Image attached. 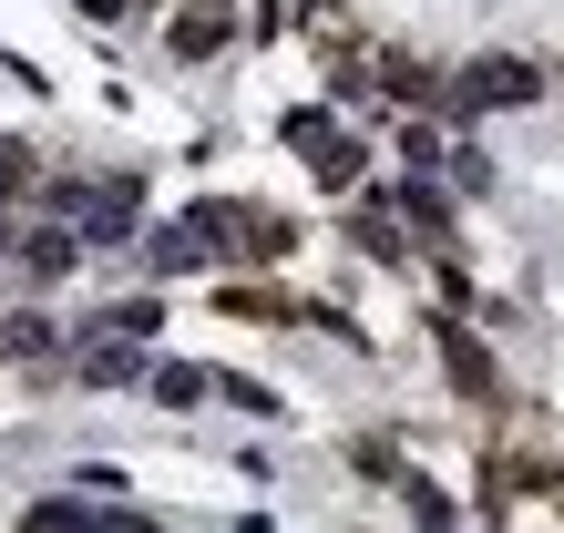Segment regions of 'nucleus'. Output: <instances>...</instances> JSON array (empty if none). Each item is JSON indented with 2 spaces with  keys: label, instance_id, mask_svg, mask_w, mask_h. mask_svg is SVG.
Returning a JSON list of instances; mask_svg holds the SVG:
<instances>
[{
  "label": "nucleus",
  "instance_id": "f257e3e1",
  "mask_svg": "<svg viewBox=\"0 0 564 533\" xmlns=\"http://www.w3.org/2000/svg\"><path fill=\"white\" fill-rule=\"evenodd\" d=\"M442 104H452V113H503V104H534V62L492 52V62H473L462 83H442Z\"/></svg>",
  "mask_w": 564,
  "mask_h": 533
},
{
  "label": "nucleus",
  "instance_id": "f03ea898",
  "mask_svg": "<svg viewBox=\"0 0 564 533\" xmlns=\"http://www.w3.org/2000/svg\"><path fill=\"white\" fill-rule=\"evenodd\" d=\"M288 144L308 154V175H318V185H349V175H359V154H370L359 133H339V113H288Z\"/></svg>",
  "mask_w": 564,
  "mask_h": 533
},
{
  "label": "nucleus",
  "instance_id": "7ed1b4c3",
  "mask_svg": "<svg viewBox=\"0 0 564 533\" xmlns=\"http://www.w3.org/2000/svg\"><path fill=\"white\" fill-rule=\"evenodd\" d=\"M195 237H206V247H226V257H278V247H288V226L226 195V206H195Z\"/></svg>",
  "mask_w": 564,
  "mask_h": 533
},
{
  "label": "nucleus",
  "instance_id": "20e7f679",
  "mask_svg": "<svg viewBox=\"0 0 564 533\" xmlns=\"http://www.w3.org/2000/svg\"><path fill=\"white\" fill-rule=\"evenodd\" d=\"M73 380H83V390H134V380H144V349H134V328H113V339H93Z\"/></svg>",
  "mask_w": 564,
  "mask_h": 533
},
{
  "label": "nucleus",
  "instance_id": "39448f33",
  "mask_svg": "<svg viewBox=\"0 0 564 533\" xmlns=\"http://www.w3.org/2000/svg\"><path fill=\"white\" fill-rule=\"evenodd\" d=\"M62 206L83 216L93 247H113V237H134V206H144V195H134V185H104V195H62Z\"/></svg>",
  "mask_w": 564,
  "mask_h": 533
},
{
  "label": "nucleus",
  "instance_id": "423d86ee",
  "mask_svg": "<svg viewBox=\"0 0 564 533\" xmlns=\"http://www.w3.org/2000/svg\"><path fill=\"white\" fill-rule=\"evenodd\" d=\"M62 266H73V237H62V226H31L21 237V278L42 287V278H62Z\"/></svg>",
  "mask_w": 564,
  "mask_h": 533
},
{
  "label": "nucleus",
  "instance_id": "0eeeda50",
  "mask_svg": "<svg viewBox=\"0 0 564 533\" xmlns=\"http://www.w3.org/2000/svg\"><path fill=\"white\" fill-rule=\"evenodd\" d=\"M216 42H226V11H216V0H206V11H175V52L185 62H206Z\"/></svg>",
  "mask_w": 564,
  "mask_h": 533
},
{
  "label": "nucleus",
  "instance_id": "6e6552de",
  "mask_svg": "<svg viewBox=\"0 0 564 533\" xmlns=\"http://www.w3.org/2000/svg\"><path fill=\"white\" fill-rule=\"evenodd\" d=\"M442 339H452V318H442ZM452 380L473 390V400H492V359H482L473 339H452Z\"/></svg>",
  "mask_w": 564,
  "mask_h": 533
},
{
  "label": "nucleus",
  "instance_id": "1a4fd4ad",
  "mask_svg": "<svg viewBox=\"0 0 564 533\" xmlns=\"http://www.w3.org/2000/svg\"><path fill=\"white\" fill-rule=\"evenodd\" d=\"M390 206H401L411 226H442V216H452V206H442V185H411V195H390Z\"/></svg>",
  "mask_w": 564,
  "mask_h": 533
},
{
  "label": "nucleus",
  "instance_id": "9d476101",
  "mask_svg": "<svg viewBox=\"0 0 564 533\" xmlns=\"http://www.w3.org/2000/svg\"><path fill=\"white\" fill-rule=\"evenodd\" d=\"M0 349L31 359V349H52V328H42V318H11V328H0Z\"/></svg>",
  "mask_w": 564,
  "mask_h": 533
},
{
  "label": "nucleus",
  "instance_id": "9b49d317",
  "mask_svg": "<svg viewBox=\"0 0 564 533\" xmlns=\"http://www.w3.org/2000/svg\"><path fill=\"white\" fill-rule=\"evenodd\" d=\"M349 461H359V472H370V482H401V452H390V442H359Z\"/></svg>",
  "mask_w": 564,
  "mask_h": 533
},
{
  "label": "nucleus",
  "instance_id": "f8f14e48",
  "mask_svg": "<svg viewBox=\"0 0 564 533\" xmlns=\"http://www.w3.org/2000/svg\"><path fill=\"white\" fill-rule=\"evenodd\" d=\"M154 390H164V400L185 411V400H206V370H154Z\"/></svg>",
  "mask_w": 564,
  "mask_h": 533
}]
</instances>
